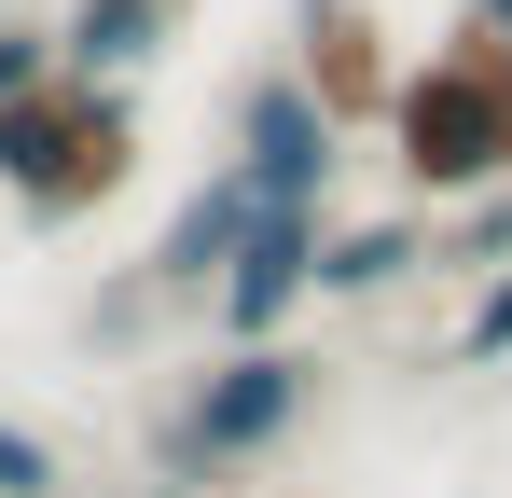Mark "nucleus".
<instances>
[{
  "label": "nucleus",
  "instance_id": "nucleus-1",
  "mask_svg": "<svg viewBox=\"0 0 512 498\" xmlns=\"http://www.w3.org/2000/svg\"><path fill=\"white\" fill-rule=\"evenodd\" d=\"M125 180H139V83L42 70L28 97H0V208L28 236H84Z\"/></svg>",
  "mask_w": 512,
  "mask_h": 498
},
{
  "label": "nucleus",
  "instance_id": "nucleus-2",
  "mask_svg": "<svg viewBox=\"0 0 512 498\" xmlns=\"http://www.w3.org/2000/svg\"><path fill=\"white\" fill-rule=\"evenodd\" d=\"M319 388H333V360L291 346V332L277 346H222L167 402V429H153V498H208L236 471H263V457H291V429L319 415Z\"/></svg>",
  "mask_w": 512,
  "mask_h": 498
},
{
  "label": "nucleus",
  "instance_id": "nucleus-3",
  "mask_svg": "<svg viewBox=\"0 0 512 498\" xmlns=\"http://www.w3.org/2000/svg\"><path fill=\"white\" fill-rule=\"evenodd\" d=\"M388 166L416 208H471L512 180V70H485L471 42L443 56H402V97H388Z\"/></svg>",
  "mask_w": 512,
  "mask_h": 498
},
{
  "label": "nucleus",
  "instance_id": "nucleus-4",
  "mask_svg": "<svg viewBox=\"0 0 512 498\" xmlns=\"http://www.w3.org/2000/svg\"><path fill=\"white\" fill-rule=\"evenodd\" d=\"M222 166L250 180L263 208H333V166H346V125L305 97V70L291 56H263L250 83H236V125H222Z\"/></svg>",
  "mask_w": 512,
  "mask_h": 498
},
{
  "label": "nucleus",
  "instance_id": "nucleus-5",
  "mask_svg": "<svg viewBox=\"0 0 512 498\" xmlns=\"http://www.w3.org/2000/svg\"><path fill=\"white\" fill-rule=\"evenodd\" d=\"M319 236H333V208H263L236 236V263H222V291H208V332L222 346H277L319 305Z\"/></svg>",
  "mask_w": 512,
  "mask_h": 498
},
{
  "label": "nucleus",
  "instance_id": "nucleus-6",
  "mask_svg": "<svg viewBox=\"0 0 512 498\" xmlns=\"http://www.w3.org/2000/svg\"><path fill=\"white\" fill-rule=\"evenodd\" d=\"M291 70H305V97L360 139V125H388V97H402V42H388L374 0H291Z\"/></svg>",
  "mask_w": 512,
  "mask_h": 498
},
{
  "label": "nucleus",
  "instance_id": "nucleus-7",
  "mask_svg": "<svg viewBox=\"0 0 512 498\" xmlns=\"http://www.w3.org/2000/svg\"><path fill=\"white\" fill-rule=\"evenodd\" d=\"M250 222H263V194L236 180V166H208V180H194V194L167 208V236H153V263H139V291H153V305H167V291H194V305H208ZM139 291H125V305H139Z\"/></svg>",
  "mask_w": 512,
  "mask_h": 498
},
{
  "label": "nucleus",
  "instance_id": "nucleus-8",
  "mask_svg": "<svg viewBox=\"0 0 512 498\" xmlns=\"http://www.w3.org/2000/svg\"><path fill=\"white\" fill-rule=\"evenodd\" d=\"M42 28H56V70L139 83V70H153V56L180 42V28H194V0H56Z\"/></svg>",
  "mask_w": 512,
  "mask_h": 498
},
{
  "label": "nucleus",
  "instance_id": "nucleus-9",
  "mask_svg": "<svg viewBox=\"0 0 512 498\" xmlns=\"http://www.w3.org/2000/svg\"><path fill=\"white\" fill-rule=\"evenodd\" d=\"M416 263H429V208H388V222H333V236H319V305L402 291Z\"/></svg>",
  "mask_w": 512,
  "mask_h": 498
},
{
  "label": "nucleus",
  "instance_id": "nucleus-10",
  "mask_svg": "<svg viewBox=\"0 0 512 498\" xmlns=\"http://www.w3.org/2000/svg\"><path fill=\"white\" fill-rule=\"evenodd\" d=\"M429 263L499 277V263H512V180H499V194H471V208H443V222H429Z\"/></svg>",
  "mask_w": 512,
  "mask_h": 498
},
{
  "label": "nucleus",
  "instance_id": "nucleus-11",
  "mask_svg": "<svg viewBox=\"0 0 512 498\" xmlns=\"http://www.w3.org/2000/svg\"><path fill=\"white\" fill-rule=\"evenodd\" d=\"M0 498H70V457H56V429L0 415Z\"/></svg>",
  "mask_w": 512,
  "mask_h": 498
},
{
  "label": "nucleus",
  "instance_id": "nucleus-12",
  "mask_svg": "<svg viewBox=\"0 0 512 498\" xmlns=\"http://www.w3.org/2000/svg\"><path fill=\"white\" fill-rule=\"evenodd\" d=\"M457 360H471V374H499V360H512V263H499V277H471V319H457Z\"/></svg>",
  "mask_w": 512,
  "mask_h": 498
},
{
  "label": "nucleus",
  "instance_id": "nucleus-13",
  "mask_svg": "<svg viewBox=\"0 0 512 498\" xmlns=\"http://www.w3.org/2000/svg\"><path fill=\"white\" fill-rule=\"evenodd\" d=\"M42 70H56V28L42 14H0V97H28Z\"/></svg>",
  "mask_w": 512,
  "mask_h": 498
},
{
  "label": "nucleus",
  "instance_id": "nucleus-14",
  "mask_svg": "<svg viewBox=\"0 0 512 498\" xmlns=\"http://www.w3.org/2000/svg\"><path fill=\"white\" fill-rule=\"evenodd\" d=\"M457 42H471L485 70H512V0H457Z\"/></svg>",
  "mask_w": 512,
  "mask_h": 498
}]
</instances>
